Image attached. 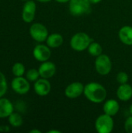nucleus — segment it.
Masks as SVG:
<instances>
[{"instance_id": "a211bd4d", "label": "nucleus", "mask_w": 132, "mask_h": 133, "mask_svg": "<svg viewBox=\"0 0 132 133\" xmlns=\"http://www.w3.org/2000/svg\"><path fill=\"white\" fill-rule=\"evenodd\" d=\"M9 123L10 124V125H12V127L17 128V127H20L23 125V118L22 116L19 114V113H14L12 112L9 117Z\"/></svg>"}, {"instance_id": "bb28decb", "label": "nucleus", "mask_w": 132, "mask_h": 133, "mask_svg": "<svg viewBox=\"0 0 132 133\" xmlns=\"http://www.w3.org/2000/svg\"><path fill=\"white\" fill-rule=\"evenodd\" d=\"M89 1L92 4H97V3L100 2L102 0H89Z\"/></svg>"}, {"instance_id": "6ab92c4d", "label": "nucleus", "mask_w": 132, "mask_h": 133, "mask_svg": "<svg viewBox=\"0 0 132 133\" xmlns=\"http://www.w3.org/2000/svg\"><path fill=\"white\" fill-rule=\"evenodd\" d=\"M88 52L94 57H97L100 55L103 52L102 46L97 42H91L88 47Z\"/></svg>"}, {"instance_id": "aec40b11", "label": "nucleus", "mask_w": 132, "mask_h": 133, "mask_svg": "<svg viewBox=\"0 0 132 133\" xmlns=\"http://www.w3.org/2000/svg\"><path fill=\"white\" fill-rule=\"evenodd\" d=\"M12 72L15 76H23L25 73V66L21 62H16L13 65Z\"/></svg>"}, {"instance_id": "f8f14e48", "label": "nucleus", "mask_w": 132, "mask_h": 133, "mask_svg": "<svg viewBox=\"0 0 132 133\" xmlns=\"http://www.w3.org/2000/svg\"><path fill=\"white\" fill-rule=\"evenodd\" d=\"M40 76L41 78L44 79H50L54 76L56 72V65L52 62H44L39 66L38 69Z\"/></svg>"}, {"instance_id": "20e7f679", "label": "nucleus", "mask_w": 132, "mask_h": 133, "mask_svg": "<svg viewBox=\"0 0 132 133\" xmlns=\"http://www.w3.org/2000/svg\"><path fill=\"white\" fill-rule=\"evenodd\" d=\"M114 120L112 116L107 114L100 115L95 122L96 130L99 133H110L114 129Z\"/></svg>"}, {"instance_id": "9d476101", "label": "nucleus", "mask_w": 132, "mask_h": 133, "mask_svg": "<svg viewBox=\"0 0 132 133\" xmlns=\"http://www.w3.org/2000/svg\"><path fill=\"white\" fill-rule=\"evenodd\" d=\"M83 84L80 82H73L67 86L65 90V94L68 98L75 99L80 97L84 93Z\"/></svg>"}, {"instance_id": "7c9ffc66", "label": "nucleus", "mask_w": 132, "mask_h": 133, "mask_svg": "<svg viewBox=\"0 0 132 133\" xmlns=\"http://www.w3.org/2000/svg\"><path fill=\"white\" fill-rule=\"evenodd\" d=\"M37 2H43V3H45V2H50V1H51V0H37Z\"/></svg>"}, {"instance_id": "2f4dec72", "label": "nucleus", "mask_w": 132, "mask_h": 133, "mask_svg": "<svg viewBox=\"0 0 132 133\" xmlns=\"http://www.w3.org/2000/svg\"><path fill=\"white\" fill-rule=\"evenodd\" d=\"M129 111H130V114L132 115V104L130 106V108H129Z\"/></svg>"}, {"instance_id": "f3484780", "label": "nucleus", "mask_w": 132, "mask_h": 133, "mask_svg": "<svg viewBox=\"0 0 132 133\" xmlns=\"http://www.w3.org/2000/svg\"><path fill=\"white\" fill-rule=\"evenodd\" d=\"M47 45L51 48H57L62 45L64 42V38L61 34L54 33L51 35H48L47 40Z\"/></svg>"}, {"instance_id": "423d86ee", "label": "nucleus", "mask_w": 132, "mask_h": 133, "mask_svg": "<svg viewBox=\"0 0 132 133\" xmlns=\"http://www.w3.org/2000/svg\"><path fill=\"white\" fill-rule=\"evenodd\" d=\"M30 34L31 37L37 42H44L48 37L47 27L40 23H35L30 27Z\"/></svg>"}, {"instance_id": "f03ea898", "label": "nucleus", "mask_w": 132, "mask_h": 133, "mask_svg": "<svg viewBox=\"0 0 132 133\" xmlns=\"http://www.w3.org/2000/svg\"><path fill=\"white\" fill-rule=\"evenodd\" d=\"M92 42L91 37L84 32H79L74 34L70 41L71 48L76 51H82L88 48Z\"/></svg>"}, {"instance_id": "f257e3e1", "label": "nucleus", "mask_w": 132, "mask_h": 133, "mask_svg": "<svg viewBox=\"0 0 132 133\" xmlns=\"http://www.w3.org/2000/svg\"><path fill=\"white\" fill-rule=\"evenodd\" d=\"M84 95L91 102L100 104L106 100L107 90L99 83L91 82L86 84L84 87Z\"/></svg>"}, {"instance_id": "4be33fe9", "label": "nucleus", "mask_w": 132, "mask_h": 133, "mask_svg": "<svg viewBox=\"0 0 132 133\" xmlns=\"http://www.w3.org/2000/svg\"><path fill=\"white\" fill-rule=\"evenodd\" d=\"M7 89H8V84L5 76L2 72H0V98L5 94Z\"/></svg>"}, {"instance_id": "b1692460", "label": "nucleus", "mask_w": 132, "mask_h": 133, "mask_svg": "<svg viewBox=\"0 0 132 133\" xmlns=\"http://www.w3.org/2000/svg\"><path fill=\"white\" fill-rule=\"evenodd\" d=\"M124 129L128 133H132V115L128 118L125 121Z\"/></svg>"}, {"instance_id": "dca6fc26", "label": "nucleus", "mask_w": 132, "mask_h": 133, "mask_svg": "<svg viewBox=\"0 0 132 133\" xmlns=\"http://www.w3.org/2000/svg\"><path fill=\"white\" fill-rule=\"evenodd\" d=\"M118 36L122 43L126 45H132V26H122L119 30Z\"/></svg>"}, {"instance_id": "c85d7f7f", "label": "nucleus", "mask_w": 132, "mask_h": 133, "mask_svg": "<svg viewBox=\"0 0 132 133\" xmlns=\"http://www.w3.org/2000/svg\"><path fill=\"white\" fill-rule=\"evenodd\" d=\"M30 133H41V132L40 130H37V129H33V130H30Z\"/></svg>"}, {"instance_id": "cd10ccee", "label": "nucleus", "mask_w": 132, "mask_h": 133, "mask_svg": "<svg viewBox=\"0 0 132 133\" xmlns=\"http://www.w3.org/2000/svg\"><path fill=\"white\" fill-rule=\"evenodd\" d=\"M55 1H57L59 3H66V2H68L70 0H55Z\"/></svg>"}, {"instance_id": "9b49d317", "label": "nucleus", "mask_w": 132, "mask_h": 133, "mask_svg": "<svg viewBox=\"0 0 132 133\" xmlns=\"http://www.w3.org/2000/svg\"><path fill=\"white\" fill-rule=\"evenodd\" d=\"M33 89L35 93L41 97L47 96L51 90V86L50 82L47 80V79L40 78L38 79L37 81H35V83L33 85Z\"/></svg>"}, {"instance_id": "2eb2a0df", "label": "nucleus", "mask_w": 132, "mask_h": 133, "mask_svg": "<svg viewBox=\"0 0 132 133\" xmlns=\"http://www.w3.org/2000/svg\"><path fill=\"white\" fill-rule=\"evenodd\" d=\"M103 108L104 114L114 117L118 113L120 110V104L116 100L110 99L104 103Z\"/></svg>"}, {"instance_id": "412c9836", "label": "nucleus", "mask_w": 132, "mask_h": 133, "mask_svg": "<svg viewBox=\"0 0 132 133\" xmlns=\"http://www.w3.org/2000/svg\"><path fill=\"white\" fill-rule=\"evenodd\" d=\"M40 76L39 71H38V69H29L26 72V79L29 81H30V82L37 81L39 79Z\"/></svg>"}, {"instance_id": "473e14b6", "label": "nucleus", "mask_w": 132, "mask_h": 133, "mask_svg": "<svg viewBox=\"0 0 132 133\" xmlns=\"http://www.w3.org/2000/svg\"><path fill=\"white\" fill-rule=\"evenodd\" d=\"M22 1H27V0H22Z\"/></svg>"}, {"instance_id": "ddd939ff", "label": "nucleus", "mask_w": 132, "mask_h": 133, "mask_svg": "<svg viewBox=\"0 0 132 133\" xmlns=\"http://www.w3.org/2000/svg\"><path fill=\"white\" fill-rule=\"evenodd\" d=\"M14 111V105L7 98H0V118H8Z\"/></svg>"}, {"instance_id": "39448f33", "label": "nucleus", "mask_w": 132, "mask_h": 133, "mask_svg": "<svg viewBox=\"0 0 132 133\" xmlns=\"http://www.w3.org/2000/svg\"><path fill=\"white\" fill-rule=\"evenodd\" d=\"M95 69L101 76L108 75L112 69V62L107 55L101 54L95 60Z\"/></svg>"}, {"instance_id": "5701e85b", "label": "nucleus", "mask_w": 132, "mask_h": 133, "mask_svg": "<svg viewBox=\"0 0 132 133\" xmlns=\"http://www.w3.org/2000/svg\"><path fill=\"white\" fill-rule=\"evenodd\" d=\"M116 79H117V82L118 83H120V84L127 83L128 81V76L124 72H120L117 73Z\"/></svg>"}, {"instance_id": "c756f323", "label": "nucleus", "mask_w": 132, "mask_h": 133, "mask_svg": "<svg viewBox=\"0 0 132 133\" xmlns=\"http://www.w3.org/2000/svg\"><path fill=\"white\" fill-rule=\"evenodd\" d=\"M47 133H61V132L58 130H50L47 132Z\"/></svg>"}, {"instance_id": "a878e982", "label": "nucleus", "mask_w": 132, "mask_h": 133, "mask_svg": "<svg viewBox=\"0 0 132 133\" xmlns=\"http://www.w3.org/2000/svg\"><path fill=\"white\" fill-rule=\"evenodd\" d=\"M10 131V128L8 125H1L0 126V132H8Z\"/></svg>"}, {"instance_id": "393cba45", "label": "nucleus", "mask_w": 132, "mask_h": 133, "mask_svg": "<svg viewBox=\"0 0 132 133\" xmlns=\"http://www.w3.org/2000/svg\"><path fill=\"white\" fill-rule=\"evenodd\" d=\"M15 108L19 112H24L25 109H26V106H25V104L23 103V101H18V102H16V104L15 105Z\"/></svg>"}, {"instance_id": "0eeeda50", "label": "nucleus", "mask_w": 132, "mask_h": 133, "mask_svg": "<svg viewBox=\"0 0 132 133\" xmlns=\"http://www.w3.org/2000/svg\"><path fill=\"white\" fill-rule=\"evenodd\" d=\"M11 87L12 90L18 94H26L29 92L30 85L26 78L16 76L11 83Z\"/></svg>"}, {"instance_id": "6e6552de", "label": "nucleus", "mask_w": 132, "mask_h": 133, "mask_svg": "<svg viewBox=\"0 0 132 133\" xmlns=\"http://www.w3.org/2000/svg\"><path fill=\"white\" fill-rule=\"evenodd\" d=\"M37 5L32 0L26 1L23 7L22 19L25 23H31L35 18Z\"/></svg>"}, {"instance_id": "1a4fd4ad", "label": "nucleus", "mask_w": 132, "mask_h": 133, "mask_svg": "<svg viewBox=\"0 0 132 133\" xmlns=\"http://www.w3.org/2000/svg\"><path fill=\"white\" fill-rule=\"evenodd\" d=\"M50 48H49L47 45L46 46L44 44H37L33 50V55L34 58L41 62L48 61L51 55Z\"/></svg>"}, {"instance_id": "7ed1b4c3", "label": "nucleus", "mask_w": 132, "mask_h": 133, "mask_svg": "<svg viewBox=\"0 0 132 133\" xmlns=\"http://www.w3.org/2000/svg\"><path fill=\"white\" fill-rule=\"evenodd\" d=\"M89 0H70L69 12L74 16H80L89 13L91 9Z\"/></svg>"}, {"instance_id": "4468645a", "label": "nucleus", "mask_w": 132, "mask_h": 133, "mask_svg": "<svg viewBox=\"0 0 132 133\" xmlns=\"http://www.w3.org/2000/svg\"><path fill=\"white\" fill-rule=\"evenodd\" d=\"M117 97L122 101H128L132 97V87L127 83L120 84L117 90Z\"/></svg>"}]
</instances>
